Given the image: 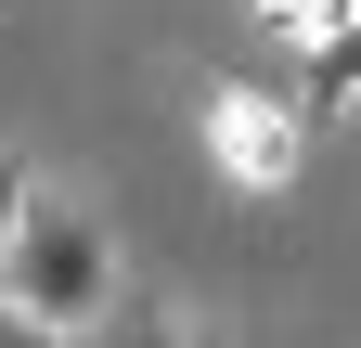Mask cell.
Masks as SVG:
<instances>
[{"mask_svg": "<svg viewBox=\"0 0 361 348\" xmlns=\"http://www.w3.org/2000/svg\"><path fill=\"white\" fill-rule=\"evenodd\" d=\"M0 310H26L39 335H104V310H116V232L90 220V206H65V194H26Z\"/></svg>", "mask_w": 361, "mask_h": 348, "instance_id": "cell-1", "label": "cell"}, {"mask_svg": "<svg viewBox=\"0 0 361 348\" xmlns=\"http://www.w3.org/2000/svg\"><path fill=\"white\" fill-rule=\"evenodd\" d=\"M219 155H233L245 181H284V168H297V129L271 116L258 91H233V104H219Z\"/></svg>", "mask_w": 361, "mask_h": 348, "instance_id": "cell-3", "label": "cell"}, {"mask_svg": "<svg viewBox=\"0 0 361 348\" xmlns=\"http://www.w3.org/2000/svg\"><path fill=\"white\" fill-rule=\"evenodd\" d=\"M297 116H361V13L297 39Z\"/></svg>", "mask_w": 361, "mask_h": 348, "instance_id": "cell-2", "label": "cell"}, {"mask_svg": "<svg viewBox=\"0 0 361 348\" xmlns=\"http://www.w3.org/2000/svg\"><path fill=\"white\" fill-rule=\"evenodd\" d=\"M348 13H361V0H348Z\"/></svg>", "mask_w": 361, "mask_h": 348, "instance_id": "cell-7", "label": "cell"}, {"mask_svg": "<svg viewBox=\"0 0 361 348\" xmlns=\"http://www.w3.org/2000/svg\"><path fill=\"white\" fill-rule=\"evenodd\" d=\"M26 194H39V181H26V155H0V271H13V232H26Z\"/></svg>", "mask_w": 361, "mask_h": 348, "instance_id": "cell-4", "label": "cell"}, {"mask_svg": "<svg viewBox=\"0 0 361 348\" xmlns=\"http://www.w3.org/2000/svg\"><path fill=\"white\" fill-rule=\"evenodd\" d=\"M245 13H271V26H297V39H310V0H245Z\"/></svg>", "mask_w": 361, "mask_h": 348, "instance_id": "cell-6", "label": "cell"}, {"mask_svg": "<svg viewBox=\"0 0 361 348\" xmlns=\"http://www.w3.org/2000/svg\"><path fill=\"white\" fill-rule=\"evenodd\" d=\"M90 348H194V335H180V323H155V310H142V323H104V335H90Z\"/></svg>", "mask_w": 361, "mask_h": 348, "instance_id": "cell-5", "label": "cell"}]
</instances>
